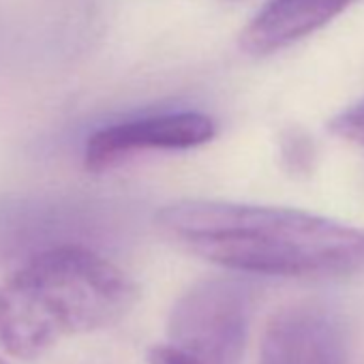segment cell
Returning a JSON list of instances; mask_svg holds the SVG:
<instances>
[{
    "mask_svg": "<svg viewBox=\"0 0 364 364\" xmlns=\"http://www.w3.org/2000/svg\"><path fill=\"white\" fill-rule=\"evenodd\" d=\"M159 232L210 264L266 277H364V230L291 208L180 200L156 213Z\"/></svg>",
    "mask_w": 364,
    "mask_h": 364,
    "instance_id": "obj_1",
    "label": "cell"
},
{
    "mask_svg": "<svg viewBox=\"0 0 364 364\" xmlns=\"http://www.w3.org/2000/svg\"><path fill=\"white\" fill-rule=\"evenodd\" d=\"M135 298V283L103 255L80 245L43 249L0 283V349L37 358L116 323Z\"/></svg>",
    "mask_w": 364,
    "mask_h": 364,
    "instance_id": "obj_2",
    "label": "cell"
},
{
    "mask_svg": "<svg viewBox=\"0 0 364 364\" xmlns=\"http://www.w3.org/2000/svg\"><path fill=\"white\" fill-rule=\"evenodd\" d=\"M251 321V289L225 277L191 285L171 306L165 341L148 364H240Z\"/></svg>",
    "mask_w": 364,
    "mask_h": 364,
    "instance_id": "obj_3",
    "label": "cell"
},
{
    "mask_svg": "<svg viewBox=\"0 0 364 364\" xmlns=\"http://www.w3.org/2000/svg\"><path fill=\"white\" fill-rule=\"evenodd\" d=\"M217 124L200 112H169L114 122L97 129L84 146V167L109 171L124 161L152 150H189L213 141Z\"/></svg>",
    "mask_w": 364,
    "mask_h": 364,
    "instance_id": "obj_4",
    "label": "cell"
},
{
    "mask_svg": "<svg viewBox=\"0 0 364 364\" xmlns=\"http://www.w3.org/2000/svg\"><path fill=\"white\" fill-rule=\"evenodd\" d=\"M262 364H347L341 319L326 306L300 302L281 309L266 326Z\"/></svg>",
    "mask_w": 364,
    "mask_h": 364,
    "instance_id": "obj_5",
    "label": "cell"
},
{
    "mask_svg": "<svg viewBox=\"0 0 364 364\" xmlns=\"http://www.w3.org/2000/svg\"><path fill=\"white\" fill-rule=\"evenodd\" d=\"M353 0H268L240 35V48L251 56L281 52L313 35L343 14Z\"/></svg>",
    "mask_w": 364,
    "mask_h": 364,
    "instance_id": "obj_6",
    "label": "cell"
},
{
    "mask_svg": "<svg viewBox=\"0 0 364 364\" xmlns=\"http://www.w3.org/2000/svg\"><path fill=\"white\" fill-rule=\"evenodd\" d=\"M330 131L351 144L364 146V99L330 120Z\"/></svg>",
    "mask_w": 364,
    "mask_h": 364,
    "instance_id": "obj_7",
    "label": "cell"
},
{
    "mask_svg": "<svg viewBox=\"0 0 364 364\" xmlns=\"http://www.w3.org/2000/svg\"><path fill=\"white\" fill-rule=\"evenodd\" d=\"M283 156L291 163L294 171H302L311 165L313 159V148L306 141L304 135H296L291 133V137H287V141L283 144Z\"/></svg>",
    "mask_w": 364,
    "mask_h": 364,
    "instance_id": "obj_8",
    "label": "cell"
},
{
    "mask_svg": "<svg viewBox=\"0 0 364 364\" xmlns=\"http://www.w3.org/2000/svg\"><path fill=\"white\" fill-rule=\"evenodd\" d=\"M0 364H5V362H3V360H0Z\"/></svg>",
    "mask_w": 364,
    "mask_h": 364,
    "instance_id": "obj_9",
    "label": "cell"
}]
</instances>
